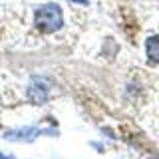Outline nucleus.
I'll return each mask as SVG.
<instances>
[{"label": "nucleus", "mask_w": 159, "mask_h": 159, "mask_svg": "<svg viewBox=\"0 0 159 159\" xmlns=\"http://www.w3.org/2000/svg\"><path fill=\"white\" fill-rule=\"evenodd\" d=\"M0 159H14V157H12V155H6V153L0 151Z\"/></svg>", "instance_id": "obj_6"}, {"label": "nucleus", "mask_w": 159, "mask_h": 159, "mask_svg": "<svg viewBox=\"0 0 159 159\" xmlns=\"http://www.w3.org/2000/svg\"><path fill=\"white\" fill-rule=\"evenodd\" d=\"M145 56L151 66L159 64V34H153L145 40Z\"/></svg>", "instance_id": "obj_2"}, {"label": "nucleus", "mask_w": 159, "mask_h": 159, "mask_svg": "<svg viewBox=\"0 0 159 159\" xmlns=\"http://www.w3.org/2000/svg\"><path fill=\"white\" fill-rule=\"evenodd\" d=\"M70 2H76V4H82V6H88V0H70Z\"/></svg>", "instance_id": "obj_5"}, {"label": "nucleus", "mask_w": 159, "mask_h": 159, "mask_svg": "<svg viewBox=\"0 0 159 159\" xmlns=\"http://www.w3.org/2000/svg\"><path fill=\"white\" fill-rule=\"evenodd\" d=\"M40 133V129L36 127H26V129H18V131H8L4 133V139H14V141H32L34 137H36Z\"/></svg>", "instance_id": "obj_4"}, {"label": "nucleus", "mask_w": 159, "mask_h": 159, "mask_svg": "<svg viewBox=\"0 0 159 159\" xmlns=\"http://www.w3.org/2000/svg\"><path fill=\"white\" fill-rule=\"evenodd\" d=\"M28 96H30V99H32L34 103L46 102V99H48V86H46V84H42L40 80H36V82H32V86H30Z\"/></svg>", "instance_id": "obj_3"}, {"label": "nucleus", "mask_w": 159, "mask_h": 159, "mask_svg": "<svg viewBox=\"0 0 159 159\" xmlns=\"http://www.w3.org/2000/svg\"><path fill=\"white\" fill-rule=\"evenodd\" d=\"M34 26L44 34H54L64 26V10L58 2H46L34 12Z\"/></svg>", "instance_id": "obj_1"}]
</instances>
